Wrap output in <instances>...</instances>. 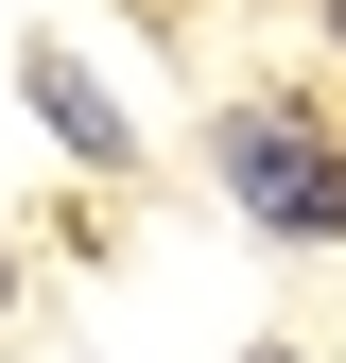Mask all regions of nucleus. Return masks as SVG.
<instances>
[{"label":"nucleus","mask_w":346,"mask_h":363,"mask_svg":"<svg viewBox=\"0 0 346 363\" xmlns=\"http://www.w3.org/2000/svg\"><path fill=\"white\" fill-rule=\"evenodd\" d=\"M225 191L277 225V242H329L346 225V139L312 104H225Z\"/></svg>","instance_id":"f257e3e1"},{"label":"nucleus","mask_w":346,"mask_h":363,"mask_svg":"<svg viewBox=\"0 0 346 363\" xmlns=\"http://www.w3.org/2000/svg\"><path fill=\"white\" fill-rule=\"evenodd\" d=\"M18 86H35V121H52V139H69V156H104V173H121V156H139V121H121V104H104V86H86L69 52H35Z\"/></svg>","instance_id":"f03ea898"},{"label":"nucleus","mask_w":346,"mask_h":363,"mask_svg":"<svg viewBox=\"0 0 346 363\" xmlns=\"http://www.w3.org/2000/svg\"><path fill=\"white\" fill-rule=\"evenodd\" d=\"M0 294H18V259H0Z\"/></svg>","instance_id":"7ed1b4c3"},{"label":"nucleus","mask_w":346,"mask_h":363,"mask_svg":"<svg viewBox=\"0 0 346 363\" xmlns=\"http://www.w3.org/2000/svg\"><path fill=\"white\" fill-rule=\"evenodd\" d=\"M329 35H346V0H329Z\"/></svg>","instance_id":"20e7f679"},{"label":"nucleus","mask_w":346,"mask_h":363,"mask_svg":"<svg viewBox=\"0 0 346 363\" xmlns=\"http://www.w3.org/2000/svg\"><path fill=\"white\" fill-rule=\"evenodd\" d=\"M260 363H277V346H260Z\"/></svg>","instance_id":"39448f33"}]
</instances>
